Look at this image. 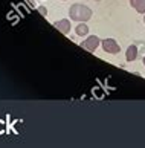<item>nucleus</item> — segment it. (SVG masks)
<instances>
[{
	"mask_svg": "<svg viewBox=\"0 0 145 148\" xmlns=\"http://www.w3.org/2000/svg\"><path fill=\"white\" fill-rule=\"evenodd\" d=\"M95 2H99V0H95Z\"/></svg>",
	"mask_w": 145,
	"mask_h": 148,
	"instance_id": "nucleus-11",
	"label": "nucleus"
},
{
	"mask_svg": "<svg viewBox=\"0 0 145 148\" xmlns=\"http://www.w3.org/2000/svg\"><path fill=\"white\" fill-rule=\"evenodd\" d=\"M69 15H70V18L74 20V21H86L87 20H90L92 18V9L86 6V5H81V3H75V5H72L70 9H69Z\"/></svg>",
	"mask_w": 145,
	"mask_h": 148,
	"instance_id": "nucleus-1",
	"label": "nucleus"
},
{
	"mask_svg": "<svg viewBox=\"0 0 145 148\" xmlns=\"http://www.w3.org/2000/svg\"><path fill=\"white\" fill-rule=\"evenodd\" d=\"M99 45H101V40H99V37L90 35V37H87L86 40L81 43V47H84L86 51H89V52H95V51L98 49Z\"/></svg>",
	"mask_w": 145,
	"mask_h": 148,
	"instance_id": "nucleus-2",
	"label": "nucleus"
},
{
	"mask_svg": "<svg viewBox=\"0 0 145 148\" xmlns=\"http://www.w3.org/2000/svg\"><path fill=\"white\" fill-rule=\"evenodd\" d=\"M101 45H102V49L107 53H119V45L116 43V40H113V38H105V40L101 41Z\"/></svg>",
	"mask_w": 145,
	"mask_h": 148,
	"instance_id": "nucleus-3",
	"label": "nucleus"
},
{
	"mask_svg": "<svg viewBox=\"0 0 145 148\" xmlns=\"http://www.w3.org/2000/svg\"><path fill=\"white\" fill-rule=\"evenodd\" d=\"M142 63H144V66H145V57H144V60H142Z\"/></svg>",
	"mask_w": 145,
	"mask_h": 148,
	"instance_id": "nucleus-9",
	"label": "nucleus"
},
{
	"mask_svg": "<svg viewBox=\"0 0 145 148\" xmlns=\"http://www.w3.org/2000/svg\"><path fill=\"white\" fill-rule=\"evenodd\" d=\"M130 6L135 8L139 14L145 12V0H130Z\"/></svg>",
	"mask_w": 145,
	"mask_h": 148,
	"instance_id": "nucleus-6",
	"label": "nucleus"
},
{
	"mask_svg": "<svg viewBox=\"0 0 145 148\" xmlns=\"http://www.w3.org/2000/svg\"><path fill=\"white\" fill-rule=\"evenodd\" d=\"M75 32H76V35H78V37H86V35L89 34V26L84 25V21H81L80 25H76Z\"/></svg>",
	"mask_w": 145,
	"mask_h": 148,
	"instance_id": "nucleus-7",
	"label": "nucleus"
},
{
	"mask_svg": "<svg viewBox=\"0 0 145 148\" xmlns=\"http://www.w3.org/2000/svg\"><path fill=\"white\" fill-rule=\"evenodd\" d=\"M37 11H38V12H40L41 15H44V17L47 15V9L44 8V6H38V8H37Z\"/></svg>",
	"mask_w": 145,
	"mask_h": 148,
	"instance_id": "nucleus-8",
	"label": "nucleus"
},
{
	"mask_svg": "<svg viewBox=\"0 0 145 148\" xmlns=\"http://www.w3.org/2000/svg\"><path fill=\"white\" fill-rule=\"evenodd\" d=\"M55 28H57L61 34L67 35L69 32H70V21L67 18H61L58 21H55Z\"/></svg>",
	"mask_w": 145,
	"mask_h": 148,
	"instance_id": "nucleus-4",
	"label": "nucleus"
},
{
	"mask_svg": "<svg viewBox=\"0 0 145 148\" xmlns=\"http://www.w3.org/2000/svg\"><path fill=\"white\" fill-rule=\"evenodd\" d=\"M144 21H145V17H144Z\"/></svg>",
	"mask_w": 145,
	"mask_h": 148,
	"instance_id": "nucleus-12",
	"label": "nucleus"
},
{
	"mask_svg": "<svg viewBox=\"0 0 145 148\" xmlns=\"http://www.w3.org/2000/svg\"><path fill=\"white\" fill-rule=\"evenodd\" d=\"M61 2H66V0H61Z\"/></svg>",
	"mask_w": 145,
	"mask_h": 148,
	"instance_id": "nucleus-10",
	"label": "nucleus"
},
{
	"mask_svg": "<svg viewBox=\"0 0 145 148\" xmlns=\"http://www.w3.org/2000/svg\"><path fill=\"white\" fill-rule=\"evenodd\" d=\"M137 58V47L135 45H131V46H128L127 49V52H125V60L127 61H135V60Z\"/></svg>",
	"mask_w": 145,
	"mask_h": 148,
	"instance_id": "nucleus-5",
	"label": "nucleus"
}]
</instances>
